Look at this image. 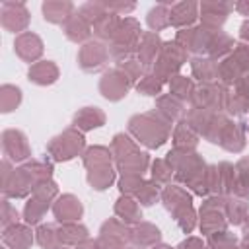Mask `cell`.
<instances>
[{"label":"cell","mask_w":249,"mask_h":249,"mask_svg":"<svg viewBox=\"0 0 249 249\" xmlns=\"http://www.w3.org/2000/svg\"><path fill=\"white\" fill-rule=\"evenodd\" d=\"M130 130L148 146H160L167 134L165 126H160L152 115H144V117H136L130 121Z\"/></svg>","instance_id":"obj_1"},{"label":"cell","mask_w":249,"mask_h":249,"mask_svg":"<svg viewBox=\"0 0 249 249\" xmlns=\"http://www.w3.org/2000/svg\"><path fill=\"white\" fill-rule=\"evenodd\" d=\"M136 35H138V25H136L132 19L124 21V27L119 31L117 41H115V45H113L115 56H123V54H126L128 51H132V47H134V43H136Z\"/></svg>","instance_id":"obj_2"},{"label":"cell","mask_w":249,"mask_h":249,"mask_svg":"<svg viewBox=\"0 0 249 249\" xmlns=\"http://www.w3.org/2000/svg\"><path fill=\"white\" fill-rule=\"evenodd\" d=\"M126 76L119 74V72H109L103 82H101V91L105 97L109 99H119L126 93V88H128V80H124Z\"/></svg>","instance_id":"obj_3"},{"label":"cell","mask_w":249,"mask_h":249,"mask_svg":"<svg viewBox=\"0 0 249 249\" xmlns=\"http://www.w3.org/2000/svg\"><path fill=\"white\" fill-rule=\"evenodd\" d=\"M181 60H183V51L177 49V45H165L163 54H161V58L158 62V72L161 76L171 74L173 70H177L181 66Z\"/></svg>","instance_id":"obj_4"},{"label":"cell","mask_w":249,"mask_h":249,"mask_svg":"<svg viewBox=\"0 0 249 249\" xmlns=\"http://www.w3.org/2000/svg\"><path fill=\"white\" fill-rule=\"evenodd\" d=\"M80 60H82V66L86 70H97L103 64V60H105V49H103V45H99V43L86 45V49L82 51Z\"/></svg>","instance_id":"obj_5"},{"label":"cell","mask_w":249,"mask_h":249,"mask_svg":"<svg viewBox=\"0 0 249 249\" xmlns=\"http://www.w3.org/2000/svg\"><path fill=\"white\" fill-rule=\"evenodd\" d=\"M222 144L228 150H241L243 148V138H241L239 128L233 126V124H226L224 134H222Z\"/></svg>","instance_id":"obj_6"},{"label":"cell","mask_w":249,"mask_h":249,"mask_svg":"<svg viewBox=\"0 0 249 249\" xmlns=\"http://www.w3.org/2000/svg\"><path fill=\"white\" fill-rule=\"evenodd\" d=\"M158 49H160V39L156 35H150V33L144 35L142 45H140V60L142 62H150L156 56Z\"/></svg>","instance_id":"obj_7"},{"label":"cell","mask_w":249,"mask_h":249,"mask_svg":"<svg viewBox=\"0 0 249 249\" xmlns=\"http://www.w3.org/2000/svg\"><path fill=\"white\" fill-rule=\"evenodd\" d=\"M237 175H239V179H237V183L233 185L235 193L241 195V196H249V160L239 161V165H237Z\"/></svg>","instance_id":"obj_8"},{"label":"cell","mask_w":249,"mask_h":249,"mask_svg":"<svg viewBox=\"0 0 249 249\" xmlns=\"http://www.w3.org/2000/svg\"><path fill=\"white\" fill-rule=\"evenodd\" d=\"M76 123H80V126L84 128H93V126H99L103 124V115L93 107H88L86 111H82L78 117H76Z\"/></svg>","instance_id":"obj_9"},{"label":"cell","mask_w":249,"mask_h":249,"mask_svg":"<svg viewBox=\"0 0 249 249\" xmlns=\"http://www.w3.org/2000/svg\"><path fill=\"white\" fill-rule=\"evenodd\" d=\"M195 19V4H181L175 8L173 12V18L171 21L175 25H185V23H191Z\"/></svg>","instance_id":"obj_10"},{"label":"cell","mask_w":249,"mask_h":249,"mask_svg":"<svg viewBox=\"0 0 249 249\" xmlns=\"http://www.w3.org/2000/svg\"><path fill=\"white\" fill-rule=\"evenodd\" d=\"M134 241H138L140 245H148V243H154L158 237H160V233H158V230L156 228H152L150 224H142L140 228H136L134 230Z\"/></svg>","instance_id":"obj_11"},{"label":"cell","mask_w":249,"mask_h":249,"mask_svg":"<svg viewBox=\"0 0 249 249\" xmlns=\"http://www.w3.org/2000/svg\"><path fill=\"white\" fill-rule=\"evenodd\" d=\"M115 25H117V19H115L111 14H103V16L97 19L95 29H97V33H99L101 37H109V35L115 33Z\"/></svg>","instance_id":"obj_12"},{"label":"cell","mask_w":249,"mask_h":249,"mask_svg":"<svg viewBox=\"0 0 249 249\" xmlns=\"http://www.w3.org/2000/svg\"><path fill=\"white\" fill-rule=\"evenodd\" d=\"M117 212H119V214H121L124 220H128V222L138 220V210H136V204H134L132 200H128V198L119 200V204H117Z\"/></svg>","instance_id":"obj_13"},{"label":"cell","mask_w":249,"mask_h":249,"mask_svg":"<svg viewBox=\"0 0 249 249\" xmlns=\"http://www.w3.org/2000/svg\"><path fill=\"white\" fill-rule=\"evenodd\" d=\"M193 70L200 80H210L216 74V68H214V64H210V60H195Z\"/></svg>","instance_id":"obj_14"},{"label":"cell","mask_w":249,"mask_h":249,"mask_svg":"<svg viewBox=\"0 0 249 249\" xmlns=\"http://www.w3.org/2000/svg\"><path fill=\"white\" fill-rule=\"evenodd\" d=\"M191 82L187 80V78H183V76H175L173 80H171V89H173V93H177V95H181V97H187L189 95V91H191Z\"/></svg>","instance_id":"obj_15"},{"label":"cell","mask_w":249,"mask_h":249,"mask_svg":"<svg viewBox=\"0 0 249 249\" xmlns=\"http://www.w3.org/2000/svg\"><path fill=\"white\" fill-rule=\"evenodd\" d=\"M150 25L156 27V29H161L163 25H167V12L163 8H156L150 12V18H148Z\"/></svg>","instance_id":"obj_16"},{"label":"cell","mask_w":249,"mask_h":249,"mask_svg":"<svg viewBox=\"0 0 249 249\" xmlns=\"http://www.w3.org/2000/svg\"><path fill=\"white\" fill-rule=\"evenodd\" d=\"M158 76H146L140 84H138V91H144L148 95H154L160 91V80H156Z\"/></svg>","instance_id":"obj_17"},{"label":"cell","mask_w":249,"mask_h":249,"mask_svg":"<svg viewBox=\"0 0 249 249\" xmlns=\"http://www.w3.org/2000/svg\"><path fill=\"white\" fill-rule=\"evenodd\" d=\"M160 107H161L167 115H171V117H179V115H181V103L175 101V99H171V97L160 99Z\"/></svg>","instance_id":"obj_18"},{"label":"cell","mask_w":249,"mask_h":249,"mask_svg":"<svg viewBox=\"0 0 249 249\" xmlns=\"http://www.w3.org/2000/svg\"><path fill=\"white\" fill-rule=\"evenodd\" d=\"M228 210H230V220H231L233 224H239L241 218L245 216V204L239 202V200H231Z\"/></svg>","instance_id":"obj_19"},{"label":"cell","mask_w":249,"mask_h":249,"mask_svg":"<svg viewBox=\"0 0 249 249\" xmlns=\"http://www.w3.org/2000/svg\"><path fill=\"white\" fill-rule=\"evenodd\" d=\"M175 138H177V142H179V144H181V142H183V144H187V146H195V144H196L195 134H191V132H189L185 126H179V128H177Z\"/></svg>","instance_id":"obj_20"},{"label":"cell","mask_w":249,"mask_h":249,"mask_svg":"<svg viewBox=\"0 0 249 249\" xmlns=\"http://www.w3.org/2000/svg\"><path fill=\"white\" fill-rule=\"evenodd\" d=\"M156 189L152 187V185H142L140 187V193H138V196H140V200L144 202V204H152L154 202V198H156Z\"/></svg>","instance_id":"obj_21"},{"label":"cell","mask_w":249,"mask_h":249,"mask_svg":"<svg viewBox=\"0 0 249 249\" xmlns=\"http://www.w3.org/2000/svg\"><path fill=\"white\" fill-rule=\"evenodd\" d=\"M169 175H171V169L163 161H156L154 163V177H158V181H167Z\"/></svg>","instance_id":"obj_22"},{"label":"cell","mask_w":249,"mask_h":249,"mask_svg":"<svg viewBox=\"0 0 249 249\" xmlns=\"http://www.w3.org/2000/svg\"><path fill=\"white\" fill-rule=\"evenodd\" d=\"M121 68L124 70V76H126L128 80H134V78L138 76V72H140V66H138V62H134V60H126L124 64H121Z\"/></svg>","instance_id":"obj_23"},{"label":"cell","mask_w":249,"mask_h":249,"mask_svg":"<svg viewBox=\"0 0 249 249\" xmlns=\"http://www.w3.org/2000/svg\"><path fill=\"white\" fill-rule=\"evenodd\" d=\"M228 239H230V237H224V235H222V237H214V239L210 241V247H212V249H235L231 243L226 245Z\"/></svg>","instance_id":"obj_24"},{"label":"cell","mask_w":249,"mask_h":249,"mask_svg":"<svg viewBox=\"0 0 249 249\" xmlns=\"http://www.w3.org/2000/svg\"><path fill=\"white\" fill-rule=\"evenodd\" d=\"M241 35H243V37H249V23H245V25L241 27Z\"/></svg>","instance_id":"obj_25"},{"label":"cell","mask_w":249,"mask_h":249,"mask_svg":"<svg viewBox=\"0 0 249 249\" xmlns=\"http://www.w3.org/2000/svg\"><path fill=\"white\" fill-rule=\"evenodd\" d=\"M237 8H239V10H241V12H245V14H247V12H249V4H239V6H237Z\"/></svg>","instance_id":"obj_26"},{"label":"cell","mask_w":249,"mask_h":249,"mask_svg":"<svg viewBox=\"0 0 249 249\" xmlns=\"http://www.w3.org/2000/svg\"><path fill=\"white\" fill-rule=\"evenodd\" d=\"M82 249H97V247H95V245H93V243H86V245H84V247H82Z\"/></svg>","instance_id":"obj_27"},{"label":"cell","mask_w":249,"mask_h":249,"mask_svg":"<svg viewBox=\"0 0 249 249\" xmlns=\"http://www.w3.org/2000/svg\"><path fill=\"white\" fill-rule=\"evenodd\" d=\"M154 249H169V247H154Z\"/></svg>","instance_id":"obj_28"}]
</instances>
